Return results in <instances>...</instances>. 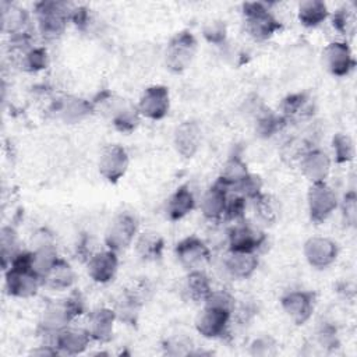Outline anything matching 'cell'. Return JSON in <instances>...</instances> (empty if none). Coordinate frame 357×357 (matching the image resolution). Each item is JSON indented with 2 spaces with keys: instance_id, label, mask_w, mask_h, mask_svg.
I'll use <instances>...</instances> for the list:
<instances>
[{
  "instance_id": "f35d334b",
  "label": "cell",
  "mask_w": 357,
  "mask_h": 357,
  "mask_svg": "<svg viewBox=\"0 0 357 357\" xmlns=\"http://www.w3.org/2000/svg\"><path fill=\"white\" fill-rule=\"evenodd\" d=\"M245 209H247V199L238 194H229L226 209H225V222H241L244 220L245 216Z\"/></svg>"
},
{
  "instance_id": "836d02e7",
  "label": "cell",
  "mask_w": 357,
  "mask_h": 357,
  "mask_svg": "<svg viewBox=\"0 0 357 357\" xmlns=\"http://www.w3.org/2000/svg\"><path fill=\"white\" fill-rule=\"evenodd\" d=\"M248 169L245 162L238 156V155H233L227 159L220 176L218 177V180L229 190L231 191L247 174H248Z\"/></svg>"
},
{
  "instance_id": "7c38bea8",
  "label": "cell",
  "mask_w": 357,
  "mask_h": 357,
  "mask_svg": "<svg viewBox=\"0 0 357 357\" xmlns=\"http://www.w3.org/2000/svg\"><path fill=\"white\" fill-rule=\"evenodd\" d=\"M284 314L296 325L305 324L315 308V294L308 290H290L280 298Z\"/></svg>"
},
{
  "instance_id": "44dd1931",
  "label": "cell",
  "mask_w": 357,
  "mask_h": 357,
  "mask_svg": "<svg viewBox=\"0 0 357 357\" xmlns=\"http://www.w3.org/2000/svg\"><path fill=\"white\" fill-rule=\"evenodd\" d=\"M74 319L66 298L61 300H52L49 301L43 311L40 318V329L46 335H54L60 329L70 325V322Z\"/></svg>"
},
{
  "instance_id": "277c9868",
  "label": "cell",
  "mask_w": 357,
  "mask_h": 357,
  "mask_svg": "<svg viewBox=\"0 0 357 357\" xmlns=\"http://www.w3.org/2000/svg\"><path fill=\"white\" fill-rule=\"evenodd\" d=\"M198 42L190 31H180L172 36L165 50V64L172 73H183L192 63Z\"/></svg>"
},
{
  "instance_id": "d6a6232c",
  "label": "cell",
  "mask_w": 357,
  "mask_h": 357,
  "mask_svg": "<svg viewBox=\"0 0 357 357\" xmlns=\"http://www.w3.org/2000/svg\"><path fill=\"white\" fill-rule=\"evenodd\" d=\"M255 218L262 225H273L279 219V204L271 195L261 192L258 197L251 199Z\"/></svg>"
},
{
  "instance_id": "484cf974",
  "label": "cell",
  "mask_w": 357,
  "mask_h": 357,
  "mask_svg": "<svg viewBox=\"0 0 357 357\" xmlns=\"http://www.w3.org/2000/svg\"><path fill=\"white\" fill-rule=\"evenodd\" d=\"M195 208V198L188 188V185H180L169 198L166 202V216L176 222L187 216L192 209Z\"/></svg>"
},
{
  "instance_id": "6da1fadb",
  "label": "cell",
  "mask_w": 357,
  "mask_h": 357,
  "mask_svg": "<svg viewBox=\"0 0 357 357\" xmlns=\"http://www.w3.org/2000/svg\"><path fill=\"white\" fill-rule=\"evenodd\" d=\"M4 284L10 296L28 298L38 293L43 284L40 276L32 268V251L21 250L4 269Z\"/></svg>"
},
{
  "instance_id": "83f0119b",
  "label": "cell",
  "mask_w": 357,
  "mask_h": 357,
  "mask_svg": "<svg viewBox=\"0 0 357 357\" xmlns=\"http://www.w3.org/2000/svg\"><path fill=\"white\" fill-rule=\"evenodd\" d=\"M75 282V272L70 262L59 257L43 278V284L52 290H67Z\"/></svg>"
},
{
  "instance_id": "d4e9b609",
  "label": "cell",
  "mask_w": 357,
  "mask_h": 357,
  "mask_svg": "<svg viewBox=\"0 0 357 357\" xmlns=\"http://www.w3.org/2000/svg\"><path fill=\"white\" fill-rule=\"evenodd\" d=\"M223 266L226 272L234 279H247L258 268V254L248 251H231L229 250Z\"/></svg>"
},
{
  "instance_id": "7bdbcfd3",
  "label": "cell",
  "mask_w": 357,
  "mask_h": 357,
  "mask_svg": "<svg viewBox=\"0 0 357 357\" xmlns=\"http://www.w3.org/2000/svg\"><path fill=\"white\" fill-rule=\"evenodd\" d=\"M311 148H305L304 146V141L303 139H298V138H291L289 139L283 148H282V158L283 159H289L290 162L293 160H298L303 158V155Z\"/></svg>"
},
{
  "instance_id": "7a4b0ae2",
  "label": "cell",
  "mask_w": 357,
  "mask_h": 357,
  "mask_svg": "<svg viewBox=\"0 0 357 357\" xmlns=\"http://www.w3.org/2000/svg\"><path fill=\"white\" fill-rule=\"evenodd\" d=\"M241 15L245 32L254 40H268L282 29L280 21L272 14V11L264 3H244L241 6Z\"/></svg>"
},
{
  "instance_id": "d6986e66",
  "label": "cell",
  "mask_w": 357,
  "mask_h": 357,
  "mask_svg": "<svg viewBox=\"0 0 357 357\" xmlns=\"http://www.w3.org/2000/svg\"><path fill=\"white\" fill-rule=\"evenodd\" d=\"M202 130L195 120H185L180 123L173 134V144L178 155L183 158H192L201 145Z\"/></svg>"
},
{
  "instance_id": "7402d4cb",
  "label": "cell",
  "mask_w": 357,
  "mask_h": 357,
  "mask_svg": "<svg viewBox=\"0 0 357 357\" xmlns=\"http://www.w3.org/2000/svg\"><path fill=\"white\" fill-rule=\"evenodd\" d=\"M298 163L301 173L311 184L326 181L331 173V158L318 148L308 149Z\"/></svg>"
},
{
  "instance_id": "f1b7e54d",
  "label": "cell",
  "mask_w": 357,
  "mask_h": 357,
  "mask_svg": "<svg viewBox=\"0 0 357 357\" xmlns=\"http://www.w3.org/2000/svg\"><path fill=\"white\" fill-rule=\"evenodd\" d=\"M135 251L144 261H158L163 255L165 240L156 231H142L135 237Z\"/></svg>"
},
{
  "instance_id": "ac0fdd59",
  "label": "cell",
  "mask_w": 357,
  "mask_h": 357,
  "mask_svg": "<svg viewBox=\"0 0 357 357\" xmlns=\"http://www.w3.org/2000/svg\"><path fill=\"white\" fill-rule=\"evenodd\" d=\"M229 194L230 191L219 180L204 192L201 198V212L206 220L211 223L223 222Z\"/></svg>"
},
{
  "instance_id": "d590c367",
  "label": "cell",
  "mask_w": 357,
  "mask_h": 357,
  "mask_svg": "<svg viewBox=\"0 0 357 357\" xmlns=\"http://www.w3.org/2000/svg\"><path fill=\"white\" fill-rule=\"evenodd\" d=\"M47 61H49V57H47L46 49L38 47V46L36 47L31 46L29 49L22 52L21 59H20L21 68L28 73H38V71L46 68Z\"/></svg>"
},
{
  "instance_id": "3957f363",
  "label": "cell",
  "mask_w": 357,
  "mask_h": 357,
  "mask_svg": "<svg viewBox=\"0 0 357 357\" xmlns=\"http://www.w3.org/2000/svg\"><path fill=\"white\" fill-rule=\"evenodd\" d=\"M73 7L64 1H39L35 4V18L40 35L57 39L67 28Z\"/></svg>"
},
{
  "instance_id": "30bf717a",
  "label": "cell",
  "mask_w": 357,
  "mask_h": 357,
  "mask_svg": "<svg viewBox=\"0 0 357 357\" xmlns=\"http://www.w3.org/2000/svg\"><path fill=\"white\" fill-rule=\"evenodd\" d=\"M137 109L142 117L162 120L170 109V93L165 85H151L139 96Z\"/></svg>"
},
{
  "instance_id": "4316f807",
  "label": "cell",
  "mask_w": 357,
  "mask_h": 357,
  "mask_svg": "<svg viewBox=\"0 0 357 357\" xmlns=\"http://www.w3.org/2000/svg\"><path fill=\"white\" fill-rule=\"evenodd\" d=\"M212 290L213 287L211 279L202 269L188 272L183 284V291L190 301L204 304V301L208 298Z\"/></svg>"
},
{
  "instance_id": "ab89813d",
  "label": "cell",
  "mask_w": 357,
  "mask_h": 357,
  "mask_svg": "<svg viewBox=\"0 0 357 357\" xmlns=\"http://www.w3.org/2000/svg\"><path fill=\"white\" fill-rule=\"evenodd\" d=\"M230 192H236L245 199H254L262 192V180L254 173H248Z\"/></svg>"
},
{
  "instance_id": "8d00e7d4",
  "label": "cell",
  "mask_w": 357,
  "mask_h": 357,
  "mask_svg": "<svg viewBox=\"0 0 357 357\" xmlns=\"http://www.w3.org/2000/svg\"><path fill=\"white\" fill-rule=\"evenodd\" d=\"M332 149H333L335 160L339 165L347 163L354 158V144L347 134L337 132L332 138Z\"/></svg>"
},
{
  "instance_id": "f546056e",
  "label": "cell",
  "mask_w": 357,
  "mask_h": 357,
  "mask_svg": "<svg viewBox=\"0 0 357 357\" xmlns=\"http://www.w3.org/2000/svg\"><path fill=\"white\" fill-rule=\"evenodd\" d=\"M329 17L328 6L321 0H304L297 7V18L305 28H317Z\"/></svg>"
},
{
  "instance_id": "4fadbf2b",
  "label": "cell",
  "mask_w": 357,
  "mask_h": 357,
  "mask_svg": "<svg viewBox=\"0 0 357 357\" xmlns=\"http://www.w3.org/2000/svg\"><path fill=\"white\" fill-rule=\"evenodd\" d=\"M322 63L326 71L335 77H346L356 66L350 46L343 40L328 43L322 52Z\"/></svg>"
},
{
  "instance_id": "e575fe53",
  "label": "cell",
  "mask_w": 357,
  "mask_h": 357,
  "mask_svg": "<svg viewBox=\"0 0 357 357\" xmlns=\"http://www.w3.org/2000/svg\"><path fill=\"white\" fill-rule=\"evenodd\" d=\"M0 245H1V264L3 269H7L13 258L21 251L18 247V234L17 231L10 227L4 226L0 231Z\"/></svg>"
},
{
  "instance_id": "5bb4252c",
  "label": "cell",
  "mask_w": 357,
  "mask_h": 357,
  "mask_svg": "<svg viewBox=\"0 0 357 357\" xmlns=\"http://www.w3.org/2000/svg\"><path fill=\"white\" fill-rule=\"evenodd\" d=\"M303 252L307 262L312 268L325 269L336 261L339 250L337 244L332 238L324 236H314L304 243Z\"/></svg>"
},
{
  "instance_id": "b9f144b4",
  "label": "cell",
  "mask_w": 357,
  "mask_h": 357,
  "mask_svg": "<svg viewBox=\"0 0 357 357\" xmlns=\"http://www.w3.org/2000/svg\"><path fill=\"white\" fill-rule=\"evenodd\" d=\"M278 353V343L273 337L264 335L254 339L250 344V354L258 357H271Z\"/></svg>"
},
{
  "instance_id": "1f68e13d",
  "label": "cell",
  "mask_w": 357,
  "mask_h": 357,
  "mask_svg": "<svg viewBox=\"0 0 357 357\" xmlns=\"http://www.w3.org/2000/svg\"><path fill=\"white\" fill-rule=\"evenodd\" d=\"M286 124H287L286 120L279 113H275L266 107H261L257 112L255 132L261 138L273 137L275 134L280 132Z\"/></svg>"
},
{
  "instance_id": "9a60e30c",
  "label": "cell",
  "mask_w": 357,
  "mask_h": 357,
  "mask_svg": "<svg viewBox=\"0 0 357 357\" xmlns=\"http://www.w3.org/2000/svg\"><path fill=\"white\" fill-rule=\"evenodd\" d=\"M92 337L86 328L81 326H66L52 336V344L57 349L59 354L77 356L85 351Z\"/></svg>"
},
{
  "instance_id": "60d3db41",
  "label": "cell",
  "mask_w": 357,
  "mask_h": 357,
  "mask_svg": "<svg viewBox=\"0 0 357 357\" xmlns=\"http://www.w3.org/2000/svg\"><path fill=\"white\" fill-rule=\"evenodd\" d=\"M204 38L212 43V45H222L226 40L227 36V29L226 24L220 20H211L204 25L202 29Z\"/></svg>"
},
{
  "instance_id": "ee69618b",
  "label": "cell",
  "mask_w": 357,
  "mask_h": 357,
  "mask_svg": "<svg viewBox=\"0 0 357 357\" xmlns=\"http://www.w3.org/2000/svg\"><path fill=\"white\" fill-rule=\"evenodd\" d=\"M357 197L353 191L347 192L342 201V213L344 223L349 226H356L357 219Z\"/></svg>"
},
{
  "instance_id": "52a82bcc",
  "label": "cell",
  "mask_w": 357,
  "mask_h": 357,
  "mask_svg": "<svg viewBox=\"0 0 357 357\" xmlns=\"http://www.w3.org/2000/svg\"><path fill=\"white\" fill-rule=\"evenodd\" d=\"M308 215L314 223L325 222L339 205L336 192L324 183H312L307 192Z\"/></svg>"
},
{
  "instance_id": "cb8c5ba5",
  "label": "cell",
  "mask_w": 357,
  "mask_h": 357,
  "mask_svg": "<svg viewBox=\"0 0 357 357\" xmlns=\"http://www.w3.org/2000/svg\"><path fill=\"white\" fill-rule=\"evenodd\" d=\"M279 114L289 121H300L314 114V105L311 98L304 92L290 93L279 105Z\"/></svg>"
},
{
  "instance_id": "5b68a950",
  "label": "cell",
  "mask_w": 357,
  "mask_h": 357,
  "mask_svg": "<svg viewBox=\"0 0 357 357\" xmlns=\"http://www.w3.org/2000/svg\"><path fill=\"white\" fill-rule=\"evenodd\" d=\"M138 218L128 211L117 213L105 233L106 248L120 252L128 248L138 236Z\"/></svg>"
},
{
  "instance_id": "2e32d148",
  "label": "cell",
  "mask_w": 357,
  "mask_h": 357,
  "mask_svg": "<svg viewBox=\"0 0 357 357\" xmlns=\"http://www.w3.org/2000/svg\"><path fill=\"white\" fill-rule=\"evenodd\" d=\"M119 268V258L117 252L106 248L96 251L88 261H86V272L88 276L99 283L105 284L114 279Z\"/></svg>"
},
{
  "instance_id": "74e56055",
  "label": "cell",
  "mask_w": 357,
  "mask_h": 357,
  "mask_svg": "<svg viewBox=\"0 0 357 357\" xmlns=\"http://www.w3.org/2000/svg\"><path fill=\"white\" fill-rule=\"evenodd\" d=\"M331 21L333 28L340 35H351L354 32L356 17L354 13L346 6H342L336 11H333V14L331 15Z\"/></svg>"
},
{
  "instance_id": "8fae6325",
  "label": "cell",
  "mask_w": 357,
  "mask_h": 357,
  "mask_svg": "<svg viewBox=\"0 0 357 357\" xmlns=\"http://www.w3.org/2000/svg\"><path fill=\"white\" fill-rule=\"evenodd\" d=\"M128 163L130 158L126 148L119 144H109L100 152L98 169L102 177L114 184L126 174Z\"/></svg>"
},
{
  "instance_id": "ba28073f",
  "label": "cell",
  "mask_w": 357,
  "mask_h": 357,
  "mask_svg": "<svg viewBox=\"0 0 357 357\" xmlns=\"http://www.w3.org/2000/svg\"><path fill=\"white\" fill-rule=\"evenodd\" d=\"M265 240L266 236L259 227L244 220L233 223V226L227 229L226 243L227 248L231 251L258 252Z\"/></svg>"
},
{
  "instance_id": "9c48e42d",
  "label": "cell",
  "mask_w": 357,
  "mask_h": 357,
  "mask_svg": "<svg viewBox=\"0 0 357 357\" xmlns=\"http://www.w3.org/2000/svg\"><path fill=\"white\" fill-rule=\"evenodd\" d=\"M176 258L181 266L190 271L202 269L211 261L209 245L197 236H188L180 240L174 248Z\"/></svg>"
},
{
  "instance_id": "603a6c76",
  "label": "cell",
  "mask_w": 357,
  "mask_h": 357,
  "mask_svg": "<svg viewBox=\"0 0 357 357\" xmlns=\"http://www.w3.org/2000/svg\"><path fill=\"white\" fill-rule=\"evenodd\" d=\"M142 304H144V297L141 291L131 287V289H124L119 293V296L114 300L113 310L119 321L127 325H135L138 321V315Z\"/></svg>"
},
{
  "instance_id": "e0dca14e",
  "label": "cell",
  "mask_w": 357,
  "mask_h": 357,
  "mask_svg": "<svg viewBox=\"0 0 357 357\" xmlns=\"http://www.w3.org/2000/svg\"><path fill=\"white\" fill-rule=\"evenodd\" d=\"M116 321L117 317L113 308L98 307L88 312L85 328L91 335L92 340L106 343L113 337Z\"/></svg>"
},
{
  "instance_id": "4dcf8cb0",
  "label": "cell",
  "mask_w": 357,
  "mask_h": 357,
  "mask_svg": "<svg viewBox=\"0 0 357 357\" xmlns=\"http://www.w3.org/2000/svg\"><path fill=\"white\" fill-rule=\"evenodd\" d=\"M1 22L3 29L8 32L11 36L25 33L26 25L29 22V15L26 10L14 6V4H1Z\"/></svg>"
},
{
  "instance_id": "8992f818",
  "label": "cell",
  "mask_w": 357,
  "mask_h": 357,
  "mask_svg": "<svg viewBox=\"0 0 357 357\" xmlns=\"http://www.w3.org/2000/svg\"><path fill=\"white\" fill-rule=\"evenodd\" d=\"M231 317L233 311L211 303H204V307L195 317V329L206 339L225 337L229 332Z\"/></svg>"
},
{
  "instance_id": "ffe728a7",
  "label": "cell",
  "mask_w": 357,
  "mask_h": 357,
  "mask_svg": "<svg viewBox=\"0 0 357 357\" xmlns=\"http://www.w3.org/2000/svg\"><path fill=\"white\" fill-rule=\"evenodd\" d=\"M52 112L64 123L74 124L86 119L91 113L95 112V109L92 100H86L78 96H64L53 103Z\"/></svg>"
}]
</instances>
